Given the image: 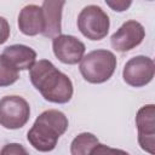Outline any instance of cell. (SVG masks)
<instances>
[{
    "instance_id": "cell-18",
    "label": "cell",
    "mask_w": 155,
    "mask_h": 155,
    "mask_svg": "<svg viewBox=\"0 0 155 155\" xmlns=\"http://www.w3.org/2000/svg\"><path fill=\"white\" fill-rule=\"evenodd\" d=\"M10 33H11V29L7 19L0 16V45L7 41V39L10 38Z\"/></svg>"
},
{
    "instance_id": "cell-12",
    "label": "cell",
    "mask_w": 155,
    "mask_h": 155,
    "mask_svg": "<svg viewBox=\"0 0 155 155\" xmlns=\"http://www.w3.org/2000/svg\"><path fill=\"white\" fill-rule=\"evenodd\" d=\"M2 56L17 69V70H27L30 69L36 59V52L25 45L16 44L10 45L4 48Z\"/></svg>"
},
{
    "instance_id": "cell-4",
    "label": "cell",
    "mask_w": 155,
    "mask_h": 155,
    "mask_svg": "<svg viewBox=\"0 0 155 155\" xmlns=\"http://www.w3.org/2000/svg\"><path fill=\"white\" fill-rule=\"evenodd\" d=\"M110 27L109 16L97 5L85 6L78 16V29L92 41L102 40L107 36Z\"/></svg>"
},
{
    "instance_id": "cell-13",
    "label": "cell",
    "mask_w": 155,
    "mask_h": 155,
    "mask_svg": "<svg viewBox=\"0 0 155 155\" xmlns=\"http://www.w3.org/2000/svg\"><path fill=\"white\" fill-rule=\"evenodd\" d=\"M98 143L99 140L94 134L90 132H82L73 139L70 144V154L71 155H90L91 150Z\"/></svg>"
},
{
    "instance_id": "cell-16",
    "label": "cell",
    "mask_w": 155,
    "mask_h": 155,
    "mask_svg": "<svg viewBox=\"0 0 155 155\" xmlns=\"http://www.w3.org/2000/svg\"><path fill=\"white\" fill-rule=\"evenodd\" d=\"M0 155H29L27 149L19 143H8L0 150Z\"/></svg>"
},
{
    "instance_id": "cell-17",
    "label": "cell",
    "mask_w": 155,
    "mask_h": 155,
    "mask_svg": "<svg viewBox=\"0 0 155 155\" xmlns=\"http://www.w3.org/2000/svg\"><path fill=\"white\" fill-rule=\"evenodd\" d=\"M105 4L116 12H124L132 5V1H130V0H127V1L126 0H114V1L105 0Z\"/></svg>"
},
{
    "instance_id": "cell-6",
    "label": "cell",
    "mask_w": 155,
    "mask_h": 155,
    "mask_svg": "<svg viewBox=\"0 0 155 155\" xmlns=\"http://www.w3.org/2000/svg\"><path fill=\"white\" fill-rule=\"evenodd\" d=\"M155 74L154 61L147 56H136L126 62L122 78L124 81L132 87H143L148 85Z\"/></svg>"
},
{
    "instance_id": "cell-7",
    "label": "cell",
    "mask_w": 155,
    "mask_h": 155,
    "mask_svg": "<svg viewBox=\"0 0 155 155\" xmlns=\"http://www.w3.org/2000/svg\"><path fill=\"white\" fill-rule=\"evenodd\" d=\"M136 126L138 130L139 147L150 155H154L155 154V105L154 104H147L137 111Z\"/></svg>"
},
{
    "instance_id": "cell-5",
    "label": "cell",
    "mask_w": 155,
    "mask_h": 155,
    "mask_svg": "<svg viewBox=\"0 0 155 155\" xmlns=\"http://www.w3.org/2000/svg\"><path fill=\"white\" fill-rule=\"evenodd\" d=\"M30 117L28 102L19 96H5L0 99V126L7 130L23 127Z\"/></svg>"
},
{
    "instance_id": "cell-11",
    "label": "cell",
    "mask_w": 155,
    "mask_h": 155,
    "mask_svg": "<svg viewBox=\"0 0 155 155\" xmlns=\"http://www.w3.org/2000/svg\"><path fill=\"white\" fill-rule=\"evenodd\" d=\"M18 28L28 36L42 34L44 31V17L41 6L30 4L25 5L18 15Z\"/></svg>"
},
{
    "instance_id": "cell-1",
    "label": "cell",
    "mask_w": 155,
    "mask_h": 155,
    "mask_svg": "<svg viewBox=\"0 0 155 155\" xmlns=\"http://www.w3.org/2000/svg\"><path fill=\"white\" fill-rule=\"evenodd\" d=\"M29 79L41 96L57 104L68 103L74 93L73 82L56 65L47 59H40L29 69Z\"/></svg>"
},
{
    "instance_id": "cell-3",
    "label": "cell",
    "mask_w": 155,
    "mask_h": 155,
    "mask_svg": "<svg viewBox=\"0 0 155 155\" xmlns=\"http://www.w3.org/2000/svg\"><path fill=\"white\" fill-rule=\"evenodd\" d=\"M116 57L109 50H94L80 61V73L90 84H103L108 81L116 69Z\"/></svg>"
},
{
    "instance_id": "cell-10",
    "label": "cell",
    "mask_w": 155,
    "mask_h": 155,
    "mask_svg": "<svg viewBox=\"0 0 155 155\" xmlns=\"http://www.w3.org/2000/svg\"><path fill=\"white\" fill-rule=\"evenodd\" d=\"M64 0H45L41 5L44 17L42 35L48 39H54L62 31V11Z\"/></svg>"
},
{
    "instance_id": "cell-2",
    "label": "cell",
    "mask_w": 155,
    "mask_h": 155,
    "mask_svg": "<svg viewBox=\"0 0 155 155\" xmlns=\"http://www.w3.org/2000/svg\"><path fill=\"white\" fill-rule=\"evenodd\" d=\"M68 126L69 122L64 113L56 109H48L36 117L34 125L28 131L27 139L30 145L39 151H52Z\"/></svg>"
},
{
    "instance_id": "cell-14",
    "label": "cell",
    "mask_w": 155,
    "mask_h": 155,
    "mask_svg": "<svg viewBox=\"0 0 155 155\" xmlns=\"http://www.w3.org/2000/svg\"><path fill=\"white\" fill-rule=\"evenodd\" d=\"M19 78L18 70L1 54L0 56V87L15 84Z\"/></svg>"
},
{
    "instance_id": "cell-8",
    "label": "cell",
    "mask_w": 155,
    "mask_h": 155,
    "mask_svg": "<svg viewBox=\"0 0 155 155\" xmlns=\"http://www.w3.org/2000/svg\"><path fill=\"white\" fill-rule=\"evenodd\" d=\"M144 36H145L144 27L139 22L134 19H130L126 21L111 35L110 44L114 50L119 52H127L140 45Z\"/></svg>"
},
{
    "instance_id": "cell-15",
    "label": "cell",
    "mask_w": 155,
    "mask_h": 155,
    "mask_svg": "<svg viewBox=\"0 0 155 155\" xmlns=\"http://www.w3.org/2000/svg\"><path fill=\"white\" fill-rule=\"evenodd\" d=\"M90 155H130V154L122 149H116V148H111L105 144L98 143L91 150Z\"/></svg>"
},
{
    "instance_id": "cell-9",
    "label": "cell",
    "mask_w": 155,
    "mask_h": 155,
    "mask_svg": "<svg viewBox=\"0 0 155 155\" xmlns=\"http://www.w3.org/2000/svg\"><path fill=\"white\" fill-rule=\"evenodd\" d=\"M52 50L54 56L64 64H78L85 54V44L78 38L68 34H61L52 39Z\"/></svg>"
}]
</instances>
